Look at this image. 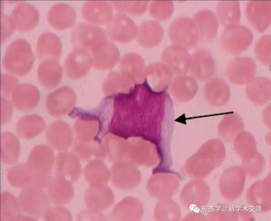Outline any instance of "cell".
Wrapping results in <instances>:
<instances>
[{
    "label": "cell",
    "mask_w": 271,
    "mask_h": 221,
    "mask_svg": "<svg viewBox=\"0 0 271 221\" xmlns=\"http://www.w3.org/2000/svg\"><path fill=\"white\" fill-rule=\"evenodd\" d=\"M194 18L198 29L199 37L201 39L209 42L215 38L218 22L215 15L213 12L207 10L200 11L196 14Z\"/></svg>",
    "instance_id": "obj_17"
},
{
    "label": "cell",
    "mask_w": 271,
    "mask_h": 221,
    "mask_svg": "<svg viewBox=\"0 0 271 221\" xmlns=\"http://www.w3.org/2000/svg\"><path fill=\"white\" fill-rule=\"evenodd\" d=\"M106 38V33L102 29L84 23L77 25L73 29L71 35L74 48L87 51Z\"/></svg>",
    "instance_id": "obj_4"
},
{
    "label": "cell",
    "mask_w": 271,
    "mask_h": 221,
    "mask_svg": "<svg viewBox=\"0 0 271 221\" xmlns=\"http://www.w3.org/2000/svg\"><path fill=\"white\" fill-rule=\"evenodd\" d=\"M234 141L235 151L239 157L243 158L257 151L255 140L252 134L248 131H240Z\"/></svg>",
    "instance_id": "obj_25"
},
{
    "label": "cell",
    "mask_w": 271,
    "mask_h": 221,
    "mask_svg": "<svg viewBox=\"0 0 271 221\" xmlns=\"http://www.w3.org/2000/svg\"><path fill=\"white\" fill-rule=\"evenodd\" d=\"M271 36H262L257 41L255 48V53L257 59L263 64L270 66L271 63Z\"/></svg>",
    "instance_id": "obj_30"
},
{
    "label": "cell",
    "mask_w": 271,
    "mask_h": 221,
    "mask_svg": "<svg viewBox=\"0 0 271 221\" xmlns=\"http://www.w3.org/2000/svg\"><path fill=\"white\" fill-rule=\"evenodd\" d=\"M61 48L60 39L54 34L44 33L38 38V52L40 58H50L57 60L60 56Z\"/></svg>",
    "instance_id": "obj_21"
},
{
    "label": "cell",
    "mask_w": 271,
    "mask_h": 221,
    "mask_svg": "<svg viewBox=\"0 0 271 221\" xmlns=\"http://www.w3.org/2000/svg\"><path fill=\"white\" fill-rule=\"evenodd\" d=\"M20 149L19 140L13 134L6 132L1 134V157L17 159L18 156Z\"/></svg>",
    "instance_id": "obj_26"
},
{
    "label": "cell",
    "mask_w": 271,
    "mask_h": 221,
    "mask_svg": "<svg viewBox=\"0 0 271 221\" xmlns=\"http://www.w3.org/2000/svg\"><path fill=\"white\" fill-rule=\"evenodd\" d=\"M12 97V105L17 109L25 111L34 108L40 99L38 90L32 85L26 84L17 86Z\"/></svg>",
    "instance_id": "obj_13"
},
{
    "label": "cell",
    "mask_w": 271,
    "mask_h": 221,
    "mask_svg": "<svg viewBox=\"0 0 271 221\" xmlns=\"http://www.w3.org/2000/svg\"><path fill=\"white\" fill-rule=\"evenodd\" d=\"M174 5L171 1H153L150 5L149 12L155 19L160 21L167 20L172 15Z\"/></svg>",
    "instance_id": "obj_29"
},
{
    "label": "cell",
    "mask_w": 271,
    "mask_h": 221,
    "mask_svg": "<svg viewBox=\"0 0 271 221\" xmlns=\"http://www.w3.org/2000/svg\"><path fill=\"white\" fill-rule=\"evenodd\" d=\"M217 12L221 23L226 27L238 25L239 22L241 15L237 1H220L217 6Z\"/></svg>",
    "instance_id": "obj_24"
},
{
    "label": "cell",
    "mask_w": 271,
    "mask_h": 221,
    "mask_svg": "<svg viewBox=\"0 0 271 221\" xmlns=\"http://www.w3.org/2000/svg\"><path fill=\"white\" fill-rule=\"evenodd\" d=\"M73 93L71 89L65 87L50 94L47 99L46 104L48 113L53 116H58L62 102Z\"/></svg>",
    "instance_id": "obj_27"
},
{
    "label": "cell",
    "mask_w": 271,
    "mask_h": 221,
    "mask_svg": "<svg viewBox=\"0 0 271 221\" xmlns=\"http://www.w3.org/2000/svg\"><path fill=\"white\" fill-rule=\"evenodd\" d=\"M164 31L161 26L152 21L145 22L138 29L137 40L141 45L151 47L158 45L163 36Z\"/></svg>",
    "instance_id": "obj_18"
},
{
    "label": "cell",
    "mask_w": 271,
    "mask_h": 221,
    "mask_svg": "<svg viewBox=\"0 0 271 221\" xmlns=\"http://www.w3.org/2000/svg\"><path fill=\"white\" fill-rule=\"evenodd\" d=\"M189 69L193 75L200 80H206L213 75L215 69L214 60L208 52L199 50L190 57Z\"/></svg>",
    "instance_id": "obj_12"
},
{
    "label": "cell",
    "mask_w": 271,
    "mask_h": 221,
    "mask_svg": "<svg viewBox=\"0 0 271 221\" xmlns=\"http://www.w3.org/2000/svg\"><path fill=\"white\" fill-rule=\"evenodd\" d=\"M206 98L212 105L217 107L225 105L231 96L229 87L223 79L214 78L206 84L205 89Z\"/></svg>",
    "instance_id": "obj_16"
},
{
    "label": "cell",
    "mask_w": 271,
    "mask_h": 221,
    "mask_svg": "<svg viewBox=\"0 0 271 221\" xmlns=\"http://www.w3.org/2000/svg\"><path fill=\"white\" fill-rule=\"evenodd\" d=\"M46 126L45 121L41 116L31 114L25 116L19 120L16 125V130L21 137L30 139L41 133Z\"/></svg>",
    "instance_id": "obj_19"
},
{
    "label": "cell",
    "mask_w": 271,
    "mask_h": 221,
    "mask_svg": "<svg viewBox=\"0 0 271 221\" xmlns=\"http://www.w3.org/2000/svg\"><path fill=\"white\" fill-rule=\"evenodd\" d=\"M196 206L194 204L191 205L189 206V209L191 211H193V209L196 207Z\"/></svg>",
    "instance_id": "obj_33"
},
{
    "label": "cell",
    "mask_w": 271,
    "mask_h": 221,
    "mask_svg": "<svg viewBox=\"0 0 271 221\" xmlns=\"http://www.w3.org/2000/svg\"><path fill=\"white\" fill-rule=\"evenodd\" d=\"M244 127L243 121L238 114L234 113L227 114L224 116L219 125V135L224 141L231 142Z\"/></svg>",
    "instance_id": "obj_22"
},
{
    "label": "cell",
    "mask_w": 271,
    "mask_h": 221,
    "mask_svg": "<svg viewBox=\"0 0 271 221\" xmlns=\"http://www.w3.org/2000/svg\"><path fill=\"white\" fill-rule=\"evenodd\" d=\"M148 1H112L115 9L120 12H125L132 15L138 16L146 11Z\"/></svg>",
    "instance_id": "obj_28"
},
{
    "label": "cell",
    "mask_w": 271,
    "mask_h": 221,
    "mask_svg": "<svg viewBox=\"0 0 271 221\" xmlns=\"http://www.w3.org/2000/svg\"><path fill=\"white\" fill-rule=\"evenodd\" d=\"M106 31L112 40L124 43L132 41L137 36L138 29L132 19L124 14L119 13L109 23Z\"/></svg>",
    "instance_id": "obj_3"
},
{
    "label": "cell",
    "mask_w": 271,
    "mask_h": 221,
    "mask_svg": "<svg viewBox=\"0 0 271 221\" xmlns=\"http://www.w3.org/2000/svg\"><path fill=\"white\" fill-rule=\"evenodd\" d=\"M256 66L254 61L246 57L237 58L229 64L226 75L229 80L236 85L247 84L255 76Z\"/></svg>",
    "instance_id": "obj_5"
},
{
    "label": "cell",
    "mask_w": 271,
    "mask_h": 221,
    "mask_svg": "<svg viewBox=\"0 0 271 221\" xmlns=\"http://www.w3.org/2000/svg\"><path fill=\"white\" fill-rule=\"evenodd\" d=\"M171 91L177 99L182 101L192 98L197 90L196 83L192 78L181 76L174 78L172 83Z\"/></svg>",
    "instance_id": "obj_23"
},
{
    "label": "cell",
    "mask_w": 271,
    "mask_h": 221,
    "mask_svg": "<svg viewBox=\"0 0 271 221\" xmlns=\"http://www.w3.org/2000/svg\"><path fill=\"white\" fill-rule=\"evenodd\" d=\"M10 102L7 99L1 98V124L4 125L11 120L13 109Z\"/></svg>",
    "instance_id": "obj_32"
},
{
    "label": "cell",
    "mask_w": 271,
    "mask_h": 221,
    "mask_svg": "<svg viewBox=\"0 0 271 221\" xmlns=\"http://www.w3.org/2000/svg\"><path fill=\"white\" fill-rule=\"evenodd\" d=\"M246 17L250 24L257 31L262 33L271 23V1H253L246 5Z\"/></svg>",
    "instance_id": "obj_6"
},
{
    "label": "cell",
    "mask_w": 271,
    "mask_h": 221,
    "mask_svg": "<svg viewBox=\"0 0 271 221\" xmlns=\"http://www.w3.org/2000/svg\"><path fill=\"white\" fill-rule=\"evenodd\" d=\"M49 24L59 30L68 29L75 23V12L70 5L63 3L56 4L50 9L48 16Z\"/></svg>",
    "instance_id": "obj_14"
},
{
    "label": "cell",
    "mask_w": 271,
    "mask_h": 221,
    "mask_svg": "<svg viewBox=\"0 0 271 221\" xmlns=\"http://www.w3.org/2000/svg\"><path fill=\"white\" fill-rule=\"evenodd\" d=\"M190 57L186 48L174 44L165 49L162 58L171 70L176 74H182L189 69Z\"/></svg>",
    "instance_id": "obj_11"
},
{
    "label": "cell",
    "mask_w": 271,
    "mask_h": 221,
    "mask_svg": "<svg viewBox=\"0 0 271 221\" xmlns=\"http://www.w3.org/2000/svg\"><path fill=\"white\" fill-rule=\"evenodd\" d=\"M93 65L91 55L85 49H75L68 56L65 63V68L68 76L78 79L86 76Z\"/></svg>",
    "instance_id": "obj_7"
},
{
    "label": "cell",
    "mask_w": 271,
    "mask_h": 221,
    "mask_svg": "<svg viewBox=\"0 0 271 221\" xmlns=\"http://www.w3.org/2000/svg\"><path fill=\"white\" fill-rule=\"evenodd\" d=\"M82 13L89 22L97 25L109 23L112 18L113 10L111 5L104 1H88L82 7Z\"/></svg>",
    "instance_id": "obj_10"
},
{
    "label": "cell",
    "mask_w": 271,
    "mask_h": 221,
    "mask_svg": "<svg viewBox=\"0 0 271 221\" xmlns=\"http://www.w3.org/2000/svg\"><path fill=\"white\" fill-rule=\"evenodd\" d=\"M34 58V55L28 42L21 39L12 42L7 48L4 60L6 62L15 63H31Z\"/></svg>",
    "instance_id": "obj_20"
},
{
    "label": "cell",
    "mask_w": 271,
    "mask_h": 221,
    "mask_svg": "<svg viewBox=\"0 0 271 221\" xmlns=\"http://www.w3.org/2000/svg\"><path fill=\"white\" fill-rule=\"evenodd\" d=\"M193 210L195 213H197L199 212L200 211V209L198 208L197 207H196L193 209Z\"/></svg>",
    "instance_id": "obj_34"
},
{
    "label": "cell",
    "mask_w": 271,
    "mask_h": 221,
    "mask_svg": "<svg viewBox=\"0 0 271 221\" xmlns=\"http://www.w3.org/2000/svg\"><path fill=\"white\" fill-rule=\"evenodd\" d=\"M10 18L15 29L25 32L34 29L39 19L38 11L33 6L27 3L18 4L13 9Z\"/></svg>",
    "instance_id": "obj_8"
},
{
    "label": "cell",
    "mask_w": 271,
    "mask_h": 221,
    "mask_svg": "<svg viewBox=\"0 0 271 221\" xmlns=\"http://www.w3.org/2000/svg\"><path fill=\"white\" fill-rule=\"evenodd\" d=\"M246 94L248 99L254 104L263 105L271 98V82L267 78L257 77L247 84Z\"/></svg>",
    "instance_id": "obj_15"
},
{
    "label": "cell",
    "mask_w": 271,
    "mask_h": 221,
    "mask_svg": "<svg viewBox=\"0 0 271 221\" xmlns=\"http://www.w3.org/2000/svg\"><path fill=\"white\" fill-rule=\"evenodd\" d=\"M169 34L172 43L186 48L194 47L199 37L198 29L194 21L184 17L179 18L172 22L169 28Z\"/></svg>",
    "instance_id": "obj_1"
},
{
    "label": "cell",
    "mask_w": 271,
    "mask_h": 221,
    "mask_svg": "<svg viewBox=\"0 0 271 221\" xmlns=\"http://www.w3.org/2000/svg\"><path fill=\"white\" fill-rule=\"evenodd\" d=\"M91 54L94 68L100 70L110 68L119 56L115 46L106 39L88 51Z\"/></svg>",
    "instance_id": "obj_9"
},
{
    "label": "cell",
    "mask_w": 271,
    "mask_h": 221,
    "mask_svg": "<svg viewBox=\"0 0 271 221\" xmlns=\"http://www.w3.org/2000/svg\"><path fill=\"white\" fill-rule=\"evenodd\" d=\"M253 38L251 31L247 27L238 25L226 27L221 37L224 48L233 55L239 54L251 44Z\"/></svg>",
    "instance_id": "obj_2"
},
{
    "label": "cell",
    "mask_w": 271,
    "mask_h": 221,
    "mask_svg": "<svg viewBox=\"0 0 271 221\" xmlns=\"http://www.w3.org/2000/svg\"><path fill=\"white\" fill-rule=\"evenodd\" d=\"M1 19V40L3 42L11 36L15 29L10 17L2 15Z\"/></svg>",
    "instance_id": "obj_31"
}]
</instances>
